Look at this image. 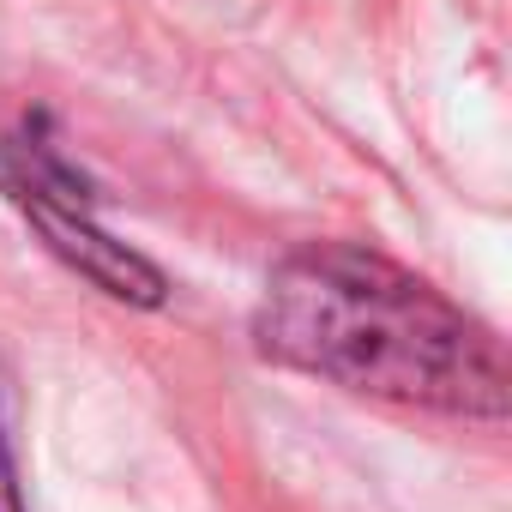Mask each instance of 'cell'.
Returning <instances> with one entry per match:
<instances>
[{"label": "cell", "mask_w": 512, "mask_h": 512, "mask_svg": "<svg viewBox=\"0 0 512 512\" xmlns=\"http://www.w3.org/2000/svg\"><path fill=\"white\" fill-rule=\"evenodd\" d=\"M25 211L37 217V229L49 235V247L61 253L67 266H79L97 290H109L115 302H139V308H157L163 302V272L151 260L115 235H103L91 223V205H67V199H43V193H19Z\"/></svg>", "instance_id": "cell-2"}, {"label": "cell", "mask_w": 512, "mask_h": 512, "mask_svg": "<svg viewBox=\"0 0 512 512\" xmlns=\"http://www.w3.org/2000/svg\"><path fill=\"white\" fill-rule=\"evenodd\" d=\"M253 338L272 362L392 404L506 416V356L488 326L362 247H308L272 272Z\"/></svg>", "instance_id": "cell-1"}]
</instances>
